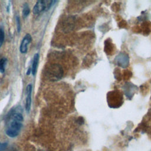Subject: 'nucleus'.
Instances as JSON below:
<instances>
[{
	"label": "nucleus",
	"instance_id": "1",
	"mask_svg": "<svg viewBox=\"0 0 151 151\" xmlns=\"http://www.w3.org/2000/svg\"><path fill=\"white\" fill-rule=\"evenodd\" d=\"M8 120L5 133L11 137H16L19 134L22 126V115L19 112L13 111L10 113Z\"/></svg>",
	"mask_w": 151,
	"mask_h": 151
},
{
	"label": "nucleus",
	"instance_id": "2",
	"mask_svg": "<svg viewBox=\"0 0 151 151\" xmlns=\"http://www.w3.org/2000/svg\"><path fill=\"white\" fill-rule=\"evenodd\" d=\"M47 78L51 81H58L63 75V70L61 66L57 64H53L47 68L46 71Z\"/></svg>",
	"mask_w": 151,
	"mask_h": 151
},
{
	"label": "nucleus",
	"instance_id": "3",
	"mask_svg": "<svg viewBox=\"0 0 151 151\" xmlns=\"http://www.w3.org/2000/svg\"><path fill=\"white\" fill-rule=\"evenodd\" d=\"M52 1H38L33 8V13L38 14L44 11L48 10L52 5Z\"/></svg>",
	"mask_w": 151,
	"mask_h": 151
},
{
	"label": "nucleus",
	"instance_id": "4",
	"mask_svg": "<svg viewBox=\"0 0 151 151\" xmlns=\"http://www.w3.org/2000/svg\"><path fill=\"white\" fill-rule=\"evenodd\" d=\"M31 40H32L31 36L29 34H27L24 36V37L23 38L21 41L20 47H19V50L21 53H26L27 52L28 45L30 43V42L31 41Z\"/></svg>",
	"mask_w": 151,
	"mask_h": 151
},
{
	"label": "nucleus",
	"instance_id": "5",
	"mask_svg": "<svg viewBox=\"0 0 151 151\" xmlns=\"http://www.w3.org/2000/svg\"><path fill=\"white\" fill-rule=\"evenodd\" d=\"M32 89V85L31 84H28L27 87V97H26V102H25V109L27 113H29L31 108Z\"/></svg>",
	"mask_w": 151,
	"mask_h": 151
},
{
	"label": "nucleus",
	"instance_id": "6",
	"mask_svg": "<svg viewBox=\"0 0 151 151\" xmlns=\"http://www.w3.org/2000/svg\"><path fill=\"white\" fill-rule=\"evenodd\" d=\"M38 61H39V54L38 53H36L34 55L32 64V68H31V72L33 76H34L37 73Z\"/></svg>",
	"mask_w": 151,
	"mask_h": 151
},
{
	"label": "nucleus",
	"instance_id": "7",
	"mask_svg": "<svg viewBox=\"0 0 151 151\" xmlns=\"http://www.w3.org/2000/svg\"><path fill=\"white\" fill-rule=\"evenodd\" d=\"M6 62L7 60L5 58H2L0 60V72H1L2 73H4L5 71Z\"/></svg>",
	"mask_w": 151,
	"mask_h": 151
},
{
	"label": "nucleus",
	"instance_id": "8",
	"mask_svg": "<svg viewBox=\"0 0 151 151\" xmlns=\"http://www.w3.org/2000/svg\"><path fill=\"white\" fill-rule=\"evenodd\" d=\"M29 13V8L28 5L25 3L24 4V6H23V10H22V15L24 17H27Z\"/></svg>",
	"mask_w": 151,
	"mask_h": 151
},
{
	"label": "nucleus",
	"instance_id": "9",
	"mask_svg": "<svg viewBox=\"0 0 151 151\" xmlns=\"http://www.w3.org/2000/svg\"><path fill=\"white\" fill-rule=\"evenodd\" d=\"M4 40V32L2 29H0V47L2 46Z\"/></svg>",
	"mask_w": 151,
	"mask_h": 151
},
{
	"label": "nucleus",
	"instance_id": "10",
	"mask_svg": "<svg viewBox=\"0 0 151 151\" xmlns=\"http://www.w3.org/2000/svg\"><path fill=\"white\" fill-rule=\"evenodd\" d=\"M7 146L6 143H0V151H3Z\"/></svg>",
	"mask_w": 151,
	"mask_h": 151
},
{
	"label": "nucleus",
	"instance_id": "11",
	"mask_svg": "<svg viewBox=\"0 0 151 151\" xmlns=\"http://www.w3.org/2000/svg\"><path fill=\"white\" fill-rule=\"evenodd\" d=\"M17 29H18V32H19L20 30V24H19V18L18 17H17Z\"/></svg>",
	"mask_w": 151,
	"mask_h": 151
}]
</instances>
